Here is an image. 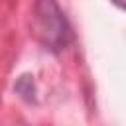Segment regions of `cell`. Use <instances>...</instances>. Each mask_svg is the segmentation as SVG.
Instances as JSON below:
<instances>
[{
    "label": "cell",
    "mask_w": 126,
    "mask_h": 126,
    "mask_svg": "<svg viewBox=\"0 0 126 126\" xmlns=\"http://www.w3.org/2000/svg\"><path fill=\"white\" fill-rule=\"evenodd\" d=\"M33 35L49 51H61L71 41V26L57 0H35Z\"/></svg>",
    "instance_id": "1"
},
{
    "label": "cell",
    "mask_w": 126,
    "mask_h": 126,
    "mask_svg": "<svg viewBox=\"0 0 126 126\" xmlns=\"http://www.w3.org/2000/svg\"><path fill=\"white\" fill-rule=\"evenodd\" d=\"M112 4H116L118 8H124V0H110Z\"/></svg>",
    "instance_id": "2"
}]
</instances>
